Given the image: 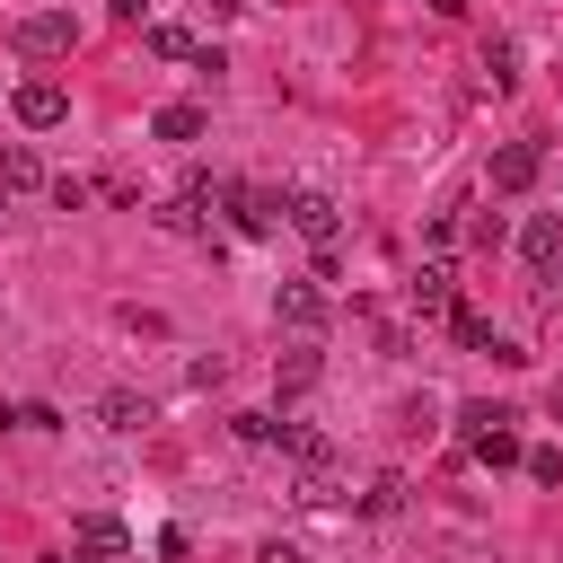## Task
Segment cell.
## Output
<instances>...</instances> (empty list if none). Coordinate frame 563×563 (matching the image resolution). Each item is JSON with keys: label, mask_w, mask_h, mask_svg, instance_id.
Segmentation results:
<instances>
[{"label": "cell", "mask_w": 563, "mask_h": 563, "mask_svg": "<svg viewBox=\"0 0 563 563\" xmlns=\"http://www.w3.org/2000/svg\"><path fill=\"white\" fill-rule=\"evenodd\" d=\"M510 422H519L510 405H457V440H466V449H475L484 466H519V457H528Z\"/></svg>", "instance_id": "obj_1"}, {"label": "cell", "mask_w": 563, "mask_h": 563, "mask_svg": "<svg viewBox=\"0 0 563 563\" xmlns=\"http://www.w3.org/2000/svg\"><path fill=\"white\" fill-rule=\"evenodd\" d=\"M9 44H18L26 62H53V53H70V44H79V18H70V9H35V18H18V26H9Z\"/></svg>", "instance_id": "obj_2"}, {"label": "cell", "mask_w": 563, "mask_h": 563, "mask_svg": "<svg viewBox=\"0 0 563 563\" xmlns=\"http://www.w3.org/2000/svg\"><path fill=\"white\" fill-rule=\"evenodd\" d=\"M9 106H18L26 132H62V123H70V88H62V79H18Z\"/></svg>", "instance_id": "obj_3"}, {"label": "cell", "mask_w": 563, "mask_h": 563, "mask_svg": "<svg viewBox=\"0 0 563 563\" xmlns=\"http://www.w3.org/2000/svg\"><path fill=\"white\" fill-rule=\"evenodd\" d=\"M282 220L317 246V255H334V238H343V211H334V194H290L282 202Z\"/></svg>", "instance_id": "obj_4"}, {"label": "cell", "mask_w": 563, "mask_h": 563, "mask_svg": "<svg viewBox=\"0 0 563 563\" xmlns=\"http://www.w3.org/2000/svg\"><path fill=\"white\" fill-rule=\"evenodd\" d=\"M70 545H79V563H132V528L106 519V510H88V519L70 528Z\"/></svg>", "instance_id": "obj_5"}, {"label": "cell", "mask_w": 563, "mask_h": 563, "mask_svg": "<svg viewBox=\"0 0 563 563\" xmlns=\"http://www.w3.org/2000/svg\"><path fill=\"white\" fill-rule=\"evenodd\" d=\"M220 202H229V229H238V238H273V229H282V202L255 194V185H220Z\"/></svg>", "instance_id": "obj_6"}, {"label": "cell", "mask_w": 563, "mask_h": 563, "mask_svg": "<svg viewBox=\"0 0 563 563\" xmlns=\"http://www.w3.org/2000/svg\"><path fill=\"white\" fill-rule=\"evenodd\" d=\"M519 255H528V273H537V282H554V273H563V220H554V211H537V220L519 229Z\"/></svg>", "instance_id": "obj_7"}, {"label": "cell", "mask_w": 563, "mask_h": 563, "mask_svg": "<svg viewBox=\"0 0 563 563\" xmlns=\"http://www.w3.org/2000/svg\"><path fill=\"white\" fill-rule=\"evenodd\" d=\"M537 167H545V150H537V141H501V150H493V194H528V185H537Z\"/></svg>", "instance_id": "obj_8"}, {"label": "cell", "mask_w": 563, "mask_h": 563, "mask_svg": "<svg viewBox=\"0 0 563 563\" xmlns=\"http://www.w3.org/2000/svg\"><path fill=\"white\" fill-rule=\"evenodd\" d=\"M273 317H282L290 334H317V325H325V290H317V282H282V290H273Z\"/></svg>", "instance_id": "obj_9"}, {"label": "cell", "mask_w": 563, "mask_h": 563, "mask_svg": "<svg viewBox=\"0 0 563 563\" xmlns=\"http://www.w3.org/2000/svg\"><path fill=\"white\" fill-rule=\"evenodd\" d=\"M413 308H422V317H449V308H457V273H449V255H431V264L413 273Z\"/></svg>", "instance_id": "obj_10"}, {"label": "cell", "mask_w": 563, "mask_h": 563, "mask_svg": "<svg viewBox=\"0 0 563 563\" xmlns=\"http://www.w3.org/2000/svg\"><path fill=\"white\" fill-rule=\"evenodd\" d=\"M35 185H53L44 158H35L26 141H0V194H35Z\"/></svg>", "instance_id": "obj_11"}, {"label": "cell", "mask_w": 563, "mask_h": 563, "mask_svg": "<svg viewBox=\"0 0 563 563\" xmlns=\"http://www.w3.org/2000/svg\"><path fill=\"white\" fill-rule=\"evenodd\" d=\"M150 413H158V405H150V396H132V387H106V405H97V422H106V431H141Z\"/></svg>", "instance_id": "obj_12"}, {"label": "cell", "mask_w": 563, "mask_h": 563, "mask_svg": "<svg viewBox=\"0 0 563 563\" xmlns=\"http://www.w3.org/2000/svg\"><path fill=\"white\" fill-rule=\"evenodd\" d=\"M150 141H202V106H158L150 114Z\"/></svg>", "instance_id": "obj_13"}, {"label": "cell", "mask_w": 563, "mask_h": 563, "mask_svg": "<svg viewBox=\"0 0 563 563\" xmlns=\"http://www.w3.org/2000/svg\"><path fill=\"white\" fill-rule=\"evenodd\" d=\"M273 440H282V449H290L299 466H334V449H325L317 431H299V422H273Z\"/></svg>", "instance_id": "obj_14"}, {"label": "cell", "mask_w": 563, "mask_h": 563, "mask_svg": "<svg viewBox=\"0 0 563 563\" xmlns=\"http://www.w3.org/2000/svg\"><path fill=\"white\" fill-rule=\"evenodd\" d=\"M141 44H150V53H158V62H194V53H202V44H194V35H185V26H167V18H158V26H150V35H141Z\"/></svg>", "instance_id": "obj_15"}, {"label": "cell", "mask_w": 563, "mask_h": 563, "mask_svg": "<svg viewBox=\"0 0 563 563\" xmlns=\"http://www.w3.org/2000/svg\"><path fill=\"white\" fill-rule=\"evenodd\" d=\"M449 334H457V343H466V352H501V343H493V325H484V317H475V308H466V299H457V308H449Z\"/></svg>", "instance_id": "obj_16"}, {"label": "cell", "mask_w": 563, "mask_h": 563, "mask_svg": "<svg viewBox=\"0 0 563 563\" xmlns=\"http://www.w3.org/2000/svg\"><path fill=\"white\" fill-rule=\"evenodd\" d=\"M299 501H308V510H334V501H343L334 466H299Z\"/></svg>", "instance_id": "obj_17"}, {"label": "cell", "mask_w": 563, "mask_h": 563, "mask_svg": "<svg viewBox=\"0 0 563 563\" xmlns=\"http://www.w3.org/2000/svg\"><path fill=\"white\" fill-rule=\"evenodd\" d=\"M158 229H167V238H211V229H202V211H194L185 194H176V202H158Z\"/></svg>", "instance_id": "obj_18"}, {"label": "cell", "mask_w": 563, "mask_h": 563, "mask_svg": "<svg viewBox=\"0 0 563 563\" xmlns=\"http://www.w3.org/2000/svg\"><path fill=\"white\" fill-rule=\"evenodd\" d=\"M361 510H369V519H396V510H405V475H378V484L361 493Z\"/></svg>", "instance_id": "obj_19"}, {"label": "cell", "mask_w": 563, "mask_h": 563, "mask_svg": "<svg viewBox=\"0 0 563 563\" xmlns=\"http://www.w3.org/2000/svg\"><path fill=\"white\" fill-rule=\"evenodd\" d=\"M308 387H317V352H290L282 361V396H308Z\"/></svg>", "instance_id": "obj_20"}, {"label": "cell", "mask_w": 563, "mask_h": 563, "mask_svg": "<svg viewBox=\"0 0 563 563\" xmlns=\"http://www.w3.org/2000/svg\"><path fill=\"white\" fill-rule=\"evenodd\" d=\"M519 466H528V484H563V449H528Z\"/></svg>", "instance_id": "obj_21"}, {"label": "cell", "mask_w": 563, "mask_h": 563, "mask_svg": "<svg viewBox=\"0 0 563 563\" xmlns=\"http://www.w3.org/2000/svg\"><path fill=\"white\" fill-rule=\"evenodd\" d=\"M229 431H238L246 449H264V440H273V413H229Z\"/></svg>", "instance_id": "obj_22"}, {"label": "cell", "mask_w": 563, "mask_h": 563, "mask_svg": "<svg viewBox=\"0 0 563 563\" xmlns=\"http://www.w3.org/2000/svg\"><path fill=\"white\" fill-rule=\"evenodd\" d=\"M484 70H493V88H510V79H519V53H510V44H493V53H484Z\"/></svg>", "instance_id": "obj_23"}, {"label": "cell", "mask_w": 563, "mask_h": 563, "mask_svg": "<svg viewBox=\"0 0 563 563\" xmlns=\"http://www.w3.org/2000/svg\"><path fill=\"white\" fill-rule=\"evenodd\" d=\"M44 194H53V202H62V211H88V185H79V176H53V185H44Z\"/></svg>", "instance_id": "obj_24"}, {"label": "cell", "mask_w": 563, "mask_h": 563, "mask_svg": "<svg viewBox=\"0 0 563 563\" xmlns=\"http://www.w3.org/2000/svg\"><path fill=\"white\" fill-rule=\"evenodd\" d=\"M255 563H308V554H299V545H282V537H264V545H255Z\"/></svg>", "instance_id": "obj_25"}, {"label": "cell", "mask_w": 563, "mask_h": 563, "mask_svg": "<svg viewBox=\"0 0 563 563\" xmlns=\"http://www.w3.org/2000/svg\"><path fill=\"white\" fill-rule=\"evenodd\" d=\"M106 9H114L123 26H141V18H150V0H106Z\"/></svg>", "instance_id": "obj_26"}, {"label": "cell", "mask_w": 563, "mask_h": 563, "mask_svg": "<svg viewBox=\"0 0 563 563\" xmlns=\"http://www.w3.org/2000/svg\"><path fill=\"white\" fill-rule=\"evenodd\" d=\"M202 9H211V18H238V9H246V0H202Z\"/></svg>", "instance_id": "obj_27"}, {"label": "cell", "mask_w": 563, "mask_h": 563, "mask_svg": "<svg viewBox=\"0 0 563 563\" xmlns=\"http://www.w3.org/2000/svg\"><path fill=\"white\" fill-rule=\"evenodd\" d=\"M431 9H440V18H457V9H466V0H431Z\"/></svg>", "instance_id": "obj_28"}, {"label": "cell", "mask_w": 563, "mask_h": 563, "mask_svg": "<svg viewBox=\"0 0 563 563\" xmlns=\"http://www.w3.org/2000/svg\"><path fill=\"white\" fill-rule=\"evenodd\" d=\"M554 422H563V387H554Z\"/></svg>", "instance_id": "obj_29"}, {"label": "cell", "mask_w": 563, "mask_h": 563, "mask_svg": "<svg viewBox=\"0 0 563 563\" xmlns=\"http://www.w3.org/2000/svg\"><path fill=\"white\" fill-rule=\"evenodd\" d=\"M0 211H9V194H0Z\"/></svg>", "instance_id": "obj_30"}]
</instances>
